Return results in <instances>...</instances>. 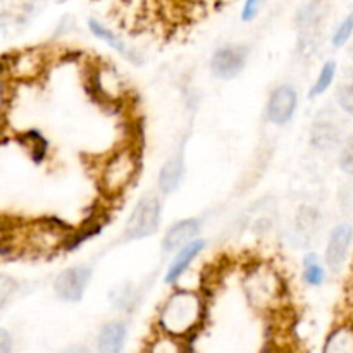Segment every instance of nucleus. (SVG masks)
<instances>
[{
    "label": "nucleus",
    "mask_w": 353,
    "mask_h": 353,
    "mask_svg": "<svg viewBox=\"0 0 353 353\" xmlns=\"http://www.w3.org/2000/svg\"><path fill=\"white\" fill-rule=\"evenodd\" d=\"M92 279V269L86 265H74L65 269L55 279V293L62 302H79L85 295V290Z\"/></svg>",
    "instance_id": "nucleus-5"
},
{
    "label": "nucleus",
    "mask_w": 353,
    "mask_h": 353,
    "mask_svg": "<svg viewBox=\"0 0 353 353\" xmlns=\"http://www.w3.org/2000/svg\"><path fill=\"white\" fill-rule=\"evenodd\" d=\"M138 171L137 155L131 150L114 154L100 171V190L107 196H117L130 186Z\"/></svg>",
    "instance_id": "nucleus-2"
},
{
    "label": "nucleus",
    "mask_w": 353,
    "mask_h": 353,
    "mask_svg": "<svg viewBox=\"0 0 353 353\" xmlns=\"http://www.w3.org/2000/svg\"><path fill=\"white\" fill-rule=\"evenodd\" d=\"M88 26H90V31H92L93 34H95L97 38H100V40L105 41L107 45H110V47L114 48V50L119 52L121 55H124V57L128 59V61H131L133 64H141V57L137 54L134 50H131L130 47H128L126 43H124L123 40H121L119 37H116V34L112 33L110 30H107L105 26H103L102 23H99V21L95 19H90L88 21Z\"/></svg>",
    "instance_id": "nucleus-12"
},
{
    "label": "nucleus",
    "mask_w": 353,
    "mask_h": 353,
    "mask_svg": "<svg viewBox=\"0 0 353 353\" xmlns=\"http://www.w3.org/2000/svg\"><path fill=\"white\" fill-rule=\"evenodd\" d=\"M247 55L248 50L243 45H226L212 55L210 69L217 78L231 79L243 71L247 64Z\"/></svg>",
    "instance_id": "nucleus-6"
},
{
    "label": "nucleus",
    "mask_w": 353,
    "mask_h": 353,
    "mask_svg": "<svg viewBox=\"0 0 353 353\" xmlns=\"http://www.w3.org/2000/svg\"><path fill=\"white\" fill-rule=\"evenodd\" d=\"M12 348V341H10L9 333L6 330H0V353H9Z\"/></svg>",
    "instance_id": "nucleus-25"
},
{
    "label": "nucleus",
    "mask_w": 353,
    "mask_h": 353,
    "mask_svg": "<svg viewBox=\"0 0 353 353\" xmlns=\"http://www.w3.org/2000/svg\"><path fill=\"white\" fill-rule=\"evenodd\" d=\"M262 2H264V0H247L243 6V10H241V19L254 21L255 17H257Z\"/></svg>",
    "instance_id": "nucleus-24"
},
{
    "label": "nucleus",
    "mask_w": 353,
    "mask_h": 353,
    "mask_svg": "<svg viewBox=\"0 0 353 353\" xmlns=\"http://www.w3.org/2000/svg\"><path fill=\"white\" fill-rule=\"evenodd\" d=\"M183 176V164L181 161H172L165 162L161 169V174H159V186L164 193H172L178 188L179 181H181Z\"/></svg>",
    "instance_id": "nucleus-17"
},
{
    "label": "nucleus",
    "mask_w": 353,
    "mask_h": 353,
    "mask_svg": "<svg viewBox=\"0 0 353 353\" xmlns=\"http://www.w3.org/2000/svg\"><path fill=\"white\" fill-rule=\"evenodd\" d=\"M340 168L341 171H345L347 174L353 176V138L347 141V145L343 147L340 155Z\"/></svg>",
    "instance_id": "nucleus-23"
},
{
    "label": "nucleus",
    "mask_w": 353,
    "mask_h": 353,
    "mask_svg": "<svg viewBox=\"0 0 353 353\" xmlns=\"http://www.w3.org/2000/svg\"><path fill=\"white\" fill-rule=\"evenodd\" d=\"M203 316L199 295L192 292H176L169 296L161 312V326L172 336H185L195 330Z\"/></svg>",
    "instance_id": "nucleus-1"
},
{
    "label": "nucleus",
    "mask_w": 353,
    "mask_h": 353,
    "mask_svg": "<svg viewBox=\"0 0 353 353\" xmlns=\"http://www.w3.org/2000/svg\"><path fill=\"white\" fill-rule=\"evenodd\" d=\"M296 109V92L290 85L278 86V88L272 92L271 99L268 103V116L269 119L274 124H283L288 123L293 117Z\"/></svg>",
    "instance_id": "nucleus-9"
},
{
    "label": "nucleus",
    "mask_w": 353,
    "mask_h": 353,
    "mask_svg": "<svg viewBox=\"0 0 353 353\" xmlns=\"http://www.w3.org/2000/svg\"><path fill=\"white\" fill-rule=\"evenodd\" d=\"M200 233V221L199 219H183L171 226V230L165 233L164 236V250L165 252H176L179 248L186 247L190 241L196 238Z\"/></svg>",
    "instance_id": "nucleus-10"
},
{
    "label": "nucleus",
    "mask_w": 353,
    "mask_h": 353,
    "mask_svg": "<svg viewBox=\"0 0 353 353\" xmlns=\"http://www.w3.org/2000/svg\"><path fill=\"white\" fill-rule=\"evenodd\" d=\"M124 340H126V324L119 321L105 324L99 334V350L102 353L121 352Z\"/></svg>",
    "instance_id": "nucleus-13"
},
{
    "label": "nucleus",
    "mask_w": 353,
    "mask_h": 353,
    "mask_svg": "<svg viewBox=\"0 0 353 353\" xmlns=\"http://www.w3.org/2000/svg\"><path fill=\"white\" fill-rule=\"evenodd\" d=\"M310 138H312L314 147L321 148V150H330V148L336 147L341 138V128L340 123H338L336 114L330 112V110H323L316 117Z\"/></svg>",
    "instance_id": "nucleus-7"
},
{
    "label": "nucleus",
    "mask_w": 353,
    "mask_h": 353,
    "mask_svg": "<svg viewBox=\"0 0 353 353\" xmlns=\"http://www.w3.org/2000/svg\"><path fill=\"white\" fill-rule=\"evenodd\" d=\"M41 71V59L37 52H24L12 57V76L33 78Z\"/></svg>",
    "instance_id": "nucleus-15"
},
{
    "label": "nucleus",
    "mask_w": 353,
    "mask_h": 353,
    "mask_svg": "<svg viewBox=\"0 0 353 353\" xmlns=\"http://www.w3.org/2000/svg\"><path fill=\"white\" fill-rule=\"evenodd\" d=\"M203 247H205V241L203 240H193L190 241L186 247H183L181 250H179L178 257H176L174 261H172V264L169 265L164 281L168 283V285H171L176 279H179V276L190 268V264L195 261V257L203 250Z\"/></svg>",
    "instance_id": "nucleus-11"
},
{
    "label": "nucleus",
    "mask_w": 353,
    "mask_h": 353,
    "mask_svg": "<svg viewBox=\"0 0 353 353\" xmlns=\"http://www.w3.org/2000/svg\"><path fill=\"white\" fill-rule=\"evenodd\" d=\"M33 10L31 0H0V19L3 26L9 23H24Z\"/></svg>",
    "instance_id": "nucleus-14"
},
{
    "label": "nucleus",
    "mask_w": 353,
    "mask_h": 353,
    "mask_svg": "<svg viewBox=\"0 0 353 353\" xmlns=\"http://www.w3.org/2000/svg\"><path fill=\"white\" fill-rule=\"evenodd\" d=\"M352 33H353V12L348 14V16L341 21L338 30L334 31V37H333L334 47H343V45L350 40Z\"/></svg>",
    "instance_id": "nucleus-22"
},
{
    "label": "nucleus",
    "mask_w": 353,
    "mask_h": 353,
    "mask_svg": "<svg viewBox=\"0 0 353 353\" xmlns=\"http://www.w3.org/2000/svg\"><path fill=\"white\" fill-rule=\"evenodd\" d=\"M19 141L23 143V147H26L34 162L43 161L45 154H47V141L38 131H26L24 134H21Z\"/></svg>",
    "instance_id": "nucleus-18"
},
{
    "label": "nucleus",
    "mask_w": 353,
    "mask_h": 353,
    "mask_svg": "<svg viewBox=\"0 0 353 353\" xmlns=\"http://www.w3.org/2000/svg\"><path fill=\"white\" fill-rule=\"evenodd\" d=\"M336 99L338 103L341 105V109H343L345 112L350 114V116H353V72L347 79L341 81L336 93Z\"/></svg>",
    "instance_id": "nucleus-21"
},
{
    "label": "nucleus",
    "mask_w": 353,
    "mask_h": 353,
    "mask_svg": "<svg viewBox=\"0 0 353 353\" xmlns=\"http://www.w3.org/2000/svg\"><path fill=\"white\" fill-rule=\"evenodd\" d=\"M161 224V202L157 196H143L134 205L126 224V240L152 236Z\"/></svg>",
    "instance_id": "nucleus-3"
},
{
    "label": "nucleus",
    "mask_w": 353,
    "mask_h": 353,
    "mask_svg": "<svg viewBox=\"0 0 353 353\" xmlns=\"http://www.w3.org/2000/svg\"><path fill=\"white\" fill-rule=\"evenodd\" d=\"M353 241V226L348 223L340 224L333 230L330 238V245L326 250V262L334 272L343 268L345 261L348 257V250Z\"/></svg>",
    "instance_id": "nucleus-8"
},
{
    "label": "nucleus",
    "mask_w": 353,
    "mask_h": 353,
    "mask_svg": "<svg viewBox=\"0 0 353 353\" xmlns=\"http://www.w3.org/2000/svg\"><path fill=\"white\" fill-rule=\"evenodd\" d=\"M334 74H336V64H334L333 61L326 62V64L323 65V69H321V72H319V76H317L314 86L310 88V97L314 99V97H317V95H323V93L330 88L331 83H333Z\"/></svg>",
    "instance_id": "nucleus-20"
},
{
    "label": "nucleus",
    "mask_w": 353,
    "mask_h": 353,
    "mask_svg": "<svg viewBox=\"0 0 353 353\" xmlns=\"http://www.w3.org/2000/svg\"><path fill=\"white\" fill-rule=\"evenodd\" d=\"M303 269H305V271H303V279H305L310 286L323 285L326 274H324L323 265L319 264V259H317V255H314V254L307 255L305 261H303Z\"/></svg>",
    "instance_id": "nucleus-19"
},
{
    "label": "nucleus",
    "mask_w": 353,
    "mask_h": 353,
    "mask_svg": "<svg viewBox=\"0 0 353 353\" xmlns=\"http://www.w3.org/2000/svg\"><path fill=\"white\" fill-rule=\"evenodd\" d=\"M326 353H353V327L341 326L334 333L330 334L326 345Z\"/></svg>",
    "instance_id": "nucleus-16"
},
{
    "label": "nucleus",
    "mask_w": 353,
    "mask_h": 353,
    "mask_svg": "<svg viewBox=\"0 0 353 353\" xmlns=\"http://www.w3.org/2000/svg\"><path fill=\"white\" fill-rule=\"evenodd\" d=\"M245 288H247V295L254 305L268 309L278 302L281 283H279L278 274L272 272L271 269L259 268L247 276Z\"/></svg>",
    "instance_id": "nucleus-4"
}]
</instances>
